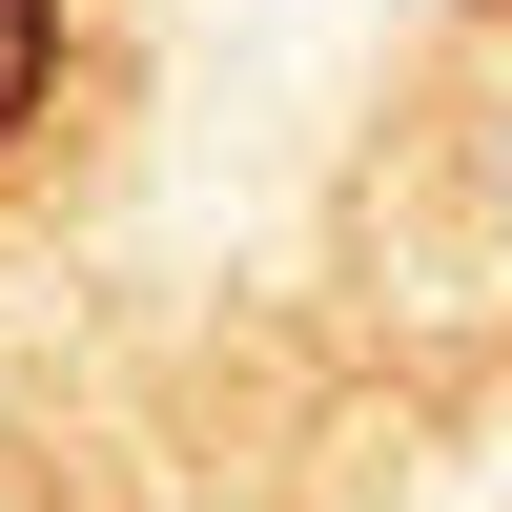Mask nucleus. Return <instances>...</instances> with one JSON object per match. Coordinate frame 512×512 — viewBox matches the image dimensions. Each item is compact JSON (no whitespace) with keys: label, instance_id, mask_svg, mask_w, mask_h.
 Segmentation results:
<instances>
[{"label":"nucleus","instance_id":"f257e3e1","mask_svg":"<svg viewBox=\"0 0 512 512\" xmlns=\"http://www.w3.org/2000/svg\"><path fill=\"white\" fill-rule=\"evenodd\" d=\"M41 82H62V0H0V144L41 123Z\"/></svg>","mask_w":512,"mask_h":512}]
</instances>
